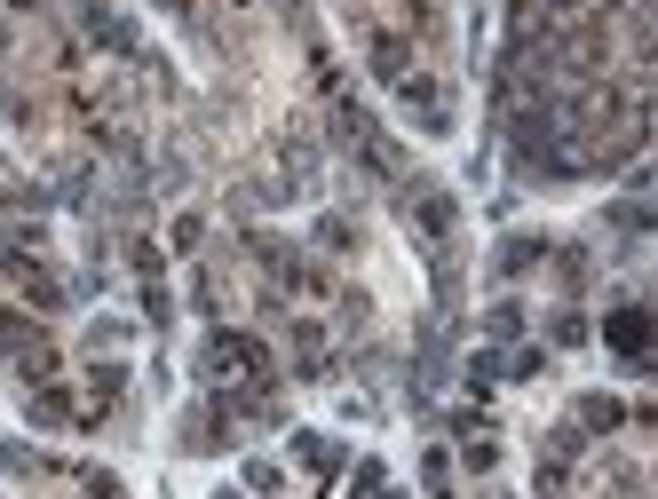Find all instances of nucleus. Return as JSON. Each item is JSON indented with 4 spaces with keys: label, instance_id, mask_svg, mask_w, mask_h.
Instances as JSON below:
<instances>
[{
    "label": "nucleus",
    "instance_id": "7ed1b4c3",
    "mask_svg": "<svg viewBox=\"0 0 658 499\" xmlns=\"http://www.w3.org/2000/svg\"><path fill=\"white\" fill-rule=\"evenodd\" d=\"M294 460H302V468H310V476H341V444H333V436H294Z\"/></svg>",
    "mask_w": 658,
    "mask_h": 499
},
{
    "label": "nucleus",
    "instance_id": "f03ea898",
    "mask_svg": "<svg viewBox=\"0 0 658 499\" xmlns=\"http://www.w3.org/2000/svg\"><path fill=\"white\" fill-rule=\"evenodd\" d=\"M603 341L619 349V357H643V341H651V325H643V309L627 301V309H611V325H603Z\"/></svg>",
    "mask_w": 658,
    "mask_h": 499
},
{
    "label": "nucleus",
    "instance_id": "423d86ee",
    "mask_svg": "<svg viewBox=\"0 0 658 499\" xmlns=\"http://www.w3.org/2000/svg\"><path fill=\"white\" fill-rule=\"evenodd\" d=\"M579 420H587V428H611V420H619V404H611V397H587V404H579Z\"/></svg>",
    "mask_w": 658,
    "mask_h": 499
},
{
    "label": "nucleus",
    "instance_id": "f257e3e1",
    "mask_svg": "<svg viewBox=\"0 0 658 499\" xmlns=\"http://www.w3.org/2000/svg\"><path fill=\"white\" fill-rule=\"evenodd\" d=\"M207 373H246V381H270V349L254 333H215L207 341Z\"/></svg>",
    "mask_w": 658,
    "mask_h": 499
},
{
    "label": "nucleus",
    "instance_id": "39448f33",
    "mask_svg": "<svg viewBox=\"0 0 658 499\" xmlns=\"http://www.w3.org/2000/svg\"><path fill=\"white\" fill-rule=\"evenodd\" d=\"M532 262H540V238H508V246H500V270H508V278L532 270Z\"/></svg>",
    "mask_w": 658,
    "mask_h": 499
},
{
    "label": "nucleus",
    "instance_id": "20e7f679",
    "mask_svg": "<svg viewBox=\"0 0 658 499\" xmlns=\"http://www.w3.org/2000/svg\"><path fill=\"white\" fill-rule=\"evenodd\" d=\"M40 333H32V317H16V309H0V357H24Z\"/></svg>",
    "mask_w": 658,
    "mask_h": 499
}]
</instances>
